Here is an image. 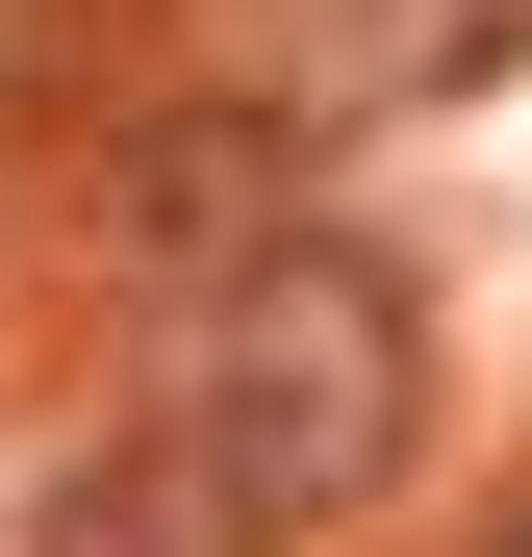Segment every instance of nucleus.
Wrapping results in <instances>:
<instances>
[{
  "mask_svg": "<svg viewBox=\"0 0 532 557\" xmlns=\"http://www.w3.org/2000/svg\"><path fill=\"white\" fill-rule=\"evenodd\" d=\"M406 406H431V305H406V253H355V228H280V253H228L203 305H177V456H203V507L253 557L381 507Z\"/></svg>",
  "mask_w": 532,
  "mask_h": 557,
  "instance_id": "nucleus-1",
  "label": "nucleus"
},
{
  "mask_svg": "<svg viewBox=\"0 0 532 557\" xmlns=\"http://www.w3.org/2000/svg\"><path fill=\"white\" fill-rule=\"evenodd\" d=\"M280 152H305V102H177V127H127V152H102V253L203 278V228H228Z\"/></svg>",
  "mask_w": 532,
  "mask_h": 557,
  "instance_id": "nucleus-2",
  "label": "nucleus"
},
{
  "mask_svg": "<svg viewBox=\"0 0 532 557\" xmlns=\"http://www.w3.org/2000/svg\"><path fill=\"white\" fill-rule=\"evenodd\" d=\"M26 557H253V532L203 507V456H177V431H127V456H76V482H51Z\"/></svg>",
  "mask_w": 532,
  "mask_h": 557,
  "instance_id": "nucleus-3",
  "label": "nucleus"
},
{
  "mask_svg": "<svg viewBox=\"0 0 532 557\" xmlns=\"http://www.w3.org/2000/svg\"><path fill=\"white\" fill-rule=\"evenodd\" d=\"M482 557H532V507H507V532H482Z\"/></svg>",
  "mask_w": 532,
  "mask_h": 557,
  "instance_id": "nucleus-4",
  "label": "nucleus"
}]
</instances>
